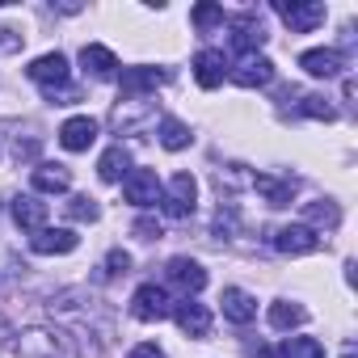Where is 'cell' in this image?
Wrapping results in <instances>:
<instances>
[{
	"label": "cell",
	"instance_id": "cell-20",
	"mask_svg": "<svg viewBox=\"0 0 358 358\" xmlns=\"http://www.w3.org/2000/svg\"><path fill=\"white\" fill-rule=\"evenodd\" d=\"M17 354L22 358H59V337L47 329H30V333H22Z\"/></svg>",
	"mask_w": 358,
	"mask_h": 358
},
{
	"label": "cell",
	"instance_id": "cell-12",
	"mask_svg": "<svg viewBox=\"0 0 358 358\" xmlns=\"http://www.w3.org/2000/svg\"><path fill=\"white\" fill-rule=\"evenodd\" d=\"M299 68H303L308 76H316V80H329V76H337V72L345 68V59H341V51H333V47H316V51H303V55H299Z\"/></svg>",
	"mask_w": 358,
	"mask_h": 358
},
{
	"label": "cell",
	"instance_id": "cell-1",
	"mask_svg": "<svg viewBox=\"0 0 358 358\" xmlns=\"http://www.w3.org/2000/svg\"><path fill=\"white\" fill-rule=\"evenodd\" d=\"M26 72H30V80H34V85H43L47 101H55V106H72V101L80 97L76 89H68V76H72V72H68V59H64L59 51L38 55Z\"/></svg>",
	"mask_w": 358,
	"mask_h": 358
},
{
	"label": "cell",
	"instance_id": "cell-27",
	"mask_svg": "<svg viewBox=\"0 0 358 358\" xmlns=\"http://www.w3.org/2000/svg\"><path fill=\"white\" fill-rule=\"evenodd\" d=\"M274 358H324V345L316 337H287V345Z\"/></svg>",
	"mask_w": 358,
	"mask_h": 358
},
{
	"label": "cell",
	"instance_id": "cell-30",
	"mask_svg": "<svg viewBox=\"0 0 358 358\" xmlns=\"http://www.w3.org/2000/svg\"><path fill=\"white\" fill-rule=\"evenodd\" d=\"M68 215H72V220H80V224H93L101 211H97V203H93L89 194H72V203H68Z\"/></svg>",
	"mask_w": 358,
	"mask_h": 358
},
{
	"label": "cell",
	"instance_id": "cell-25",
	"mask_svg": "<svg viewBox=\"0 0 358 358\" xmlns=\"http://www.w3.org/2000/svg\"><path fill=\"white\" fill-rule=\"evenodd\" d=\"M190 127L182 122V118H160V143L169 148V152H182V148H190Z\"/></svg>",
	"mask_w": 358,
	"mask_h": 358
},
{
	"label": "cell",
	"instance_id": "cell-17",
	"mask_svg": "<svg viewBox=\"0 0 358 358\" xmlns=\"http://www.w3.org/2000/svg\"><path fill=\"white\" fill-rule=\"evenodd\" d=\"M13 220H17V228H26V232H43V228H47V203H43L38 194H17V199H13Z\"/></svg>",
	"mask_w": 358,
	"mask_h": 358
},
{
	"label": "cell",
	"instance_id": "cell-14",
	"mask_svg": "<svg viewBox=\"0 0 358 358\" xmlns=\"http://www.w3.org/2000/svg\"><path fill=\"white\" fill-rule=\"evenodd\" d=\"M224 76H228V59H224V51L207 47V51H199V55H194V80H199L203 89L224 85Z\"/></svg>",
	"mask_w": 358,
	"mask_h": 358
},
{
	"label": "cell",
	"instance_id": "cell-5",
	"mask_svg": "<svg viewBox=\"0 0 358 358\" xmlns=\"http://www.w3.org/2000/svg\"><path fill=\"white\" fill-rule=\"evenodd\" d=\"M270 34H266V22H262V13H241V17H232V47L241 51V59L245 55H257V47L266 43Z\"/></svg>",
	"mask_w": 358,
	"mask_h": 358
},
{
	"label": "cell",
	"instance_id": "cell-16",
	"mask_svg": "<svg viewBox=\"0 0 358 358\" xmlns=\"http://www.w3.org/2000/svg\"><path fill=\"white\" fill-rule=\"evenodd\" d=\"M93 139H97V122H93L89 114H76V118H68V122L59 127V143H64L68 152H89Z\"/></svg>",
	"mask_w": 358,
	"mask_h": 358
},
{
	"label": "cell",
	"instance_id": "cell-32",
	"mask_svg": "<svg viewBox=\"0 0 358 358\" xmlns=\"http://www.w3.org/2000/svg\"><path fill=\"white\" fill-rule=\"evenodd\" d=\"M135 236L139 241H160V224L152 215H143V220H135Z\"/></svg>",
	"mask_w": 358,
	"mask_h": 358
},
{
	"label": "cell",
	"instance_id": "cell-18",
	"mask_svg": "<svg viewBox=\"0 0 358 358\" xmlns=\"http://www.w3.org/2000/svg\"><path fill=\"white\" fill-rule=\"evenodd\" d=\"M80 64H85V72H93V80H110L118 72V55L110 47H101V43H85Z\"/></svg>",
	"mask_w": 358,
	"mask_h": 358
},
{
	"label": "cell",
	"instance_id": "cell-21",
	"mask_svg": "<svg viewBox=\"0 0 358 358\" xmlns=\"http://www.w3.org/2000/svg\"><path fill=\"white\" fill-rule=\"evenodd\" d=\"M173 316H177V324H182V333L186 337H207L211 333V312L203 308V303H177L173 308Z\"/></svg>",
	"mask_w": 358,
	"mask_h": 358
},
{
	"label": "cell",
	"instance_id": "cell-34",
	"mask_svg": "<svg viewBox=\"0 0 358 358\" xmlns=\"http://www.w3.org/2000/svg\"><path fill=\"white\" fill-rule=\"evenodd\" d=\"M127 358H164V350H160V345H152V341H143V345H135Z\"/></svg>",
	"mask_w": 358,
	"mask_h": 358
},
{
	"label": "cell",
	"instance_id": "cell-6",
	"mask_svg": "<svg viewBox=\"0 0 358 358\" xmlns=\"http://www.w3.org/2000/svg\"><path fill=\"white\" fill-rule=\"evenodd\" d=\"M122 199L135 203V207H156V199H160L156 173H152V169H131V173L122 177Z\"/></svg>",
	"mask_w": 358,
	"mask_h": 358
},
{
	"label": "cell",
	"instance_id": "cell-28",
	"mask_svg": "<svg viewBox=\"0 0 358 358\" xmlns=\"http://www.w3.org/2000/svg\"><path fill=\"white\" fill-rule=\"evenodd\" d=\"M299 110H303L308 118H320V122H333V118H337V110H333V106H329V97H320V93H308Z\"/></svg>",
	"mask_w": 358,
	"mask_h": 358
},
{
	"label": "cell",
	"instance_id": "cell-22",
	"mask_svg": "<svg viewBox=\"0 0 358 358\" xmlns=\"http://www.w3.org/2000/svg\"><path fill=\"white\" fill-rule=\"evenodd\" d=\"M127 169H131V148H127V143L106 148L101 160H97V177H101V182H122Z\"/></svg>",
	"mask_w": 358,
	"mask_h": 358
},
{
	"label": "cell",
	"instance_id": "cell-23",
	"mask_svg": "<svg viewBox=\"0 0 358 358\" xmlns=\"http://www.w3.org/2000/svg\"><path fill=\"white\" fill-rule=\"evenodd\" d=\"M30 182H34L38 194H64V190L72 186V173H68L64 164H38Z\"/></svg>",
	"mask_w": 358,
	"mask_h": 358
},
{
	"label": "cell",
	"instance_id": "cell-26",
	"mask_svg": "<svg viewBox=\"0 0 358 358\" xmlns=\"http://www.w3.org/2000/svg\"><path fill=\"white\" fill-rule=\"evenodd\" d=\"M303 220L316 224V228H324V232H333V228L341 224V211H337V203L320 199V203H308V207H303Z\"/></svg>",
	"mask_w": 358,
	"mask_h": 358
},
{
	"label": "cell",
	"instance_id": "cell-33",
	"mask_svg": "<svg viewBox=\"0 0 358 358\" xmlns=\"http://www.w3.org/2000/svg\"><path fill=\"white\" fill-rule=\"evenodd\" d=\"M22 43H26V34H17V30H9V26H0V51H22Z\"/></svg>",
	"mask_w": 358,
	"mask_h": 358
},
{
	"label": "cell",
	"instance_id": "cell-7",
	"mask_svg": "<svg viewBox=\"0 0 358 358\" xmlns=\"http://www.w3.org/2000/svg\"><path fill=\"white\" fill-rule=\"evenodd\" d=\"M274 13L287 22L291 34H312V30L329 17V9L320 5V0H312V5H274Z\"/></svg>",
	"mask_w": 358,
	"mask_h": 358
},
{
	"label": "cell",
	"instance_id": "cell-13",
	"mask_svg": "<svg viewBox=\"0 0 358 358\" xmlns=\"http://www.w3.org/2000/svg\"><path fill=\"white\" fill-rule=\"evenodd\" d=\"M232 80H236L241 89H262V85L274 80V64H270L266 55H245V59L232 68Z\"/></svg>",
	"mask_w": 358,
	"mask_h": 358
},
{
	"label": "cell",
	"instance_id": "cell-3",
	"mask_svg": "<svg viewBox=\"0 0 358 358\" xmlns=\"http://www.w3.org/2000/svg\"><path fill=\"white\" fill-rule=\"evenodd\" d=\"M131 316H135V320H143V324L173 316V299H169V291H164V287H156V282H143V287L131 295Z\"/></svg>",
	"mask_w": 358,
	"mask_h": 358
},
{
	"label": "cell",
	"instance_id": "cell-15",
	"mask_svg": "<svg viewBox=\"0 0 358 358\" xmlns=\"http://www.w3.org/2000/svg\"><path fill=\"white\" fill-rule=\"evenodd\" d=\"M169 80L164 68H122V93L118 97H143L148 89H160Z\"/></svg>",
	"mask_w": 358,
	"mask_h": 358
},
{
	"label": "cell",
	"instance_id": "cell-10",
	"mask_svg": "<svg viewBox=\"0 0 358 358\" xmlns=\"http://www.w3.org/2000/svg\"><path fill=\"white\" fill-rule=\"evenodd\" d=\"M76 245H80V236H76L72 228H43V232H34V236H30V249H34V253H43V257L72 253Z\"/></svg>",
	"mask_w": 358,
	"mask_h": 358
},
{
	"label": "cell",
	"instance_id": "cell-19",
	"mask_svg": "<svg viewBox=\"0 0 358 358\" xmlns=\"http://www.w3.org/2000/svg\"><path fill=\"white\" fill-rule=\"evenodd\" d=\"M220 303H224V316H228L232 324H249V320L257 316V299H253L249 291H241V287H228V291L220 295Z\"/></svg>",
	"mask_w": 358,
	"mask_h": 358
},
{
	"label": "cell",
	"instance_id": "cell-31",
	"mask_svg": "<svg viewBox=\"0 0 358 358\" xmlns=\"http://www.w3.org/2000/svg\"><path fill=\"white\" fill-rule=\"evenodd\" d=\"M106 274H110V278H118V274H131V253H122V249H110V257H106Z\"/></svg>",
	"mask_w": 358,
	"mask_h": 358
},
{
	"label": "cell",
	"instance_id": "cell-4",
	"mask_svg": "<svg viewBox=\"0 0 358 358\" xmlns=\"http://www.w3.org/2000/svg\"><path fill=\"white\" fill-rule=\"evenodd\" d=\"M194 194H199L194 177H190V173H177L173 182H169V190H164V199H160L164 215H169V220H190V215H194Z\"/></svg>",
	"mask_w": 358,
	"mask_h": 358
},
{
	"label": "cell",
	"instance_id": "cell-2",
	"mask_svg": "<svg viewBox=\"0 0 358 358\" xmlns=\"http://www.w3.org/2000/svg\"><path fill=\"white\" fill-rule=\"evenodd\" d=\"M152 122H156V101H148V97H118L114 118H110V127L118 135H139Z\"/></svg>",
	"mask_w": 358,
	"mask_h": 358
},
{
	"label": "cell",
	"instance_id": "cell-8",
	"mask_svg": "<svg viewBox=\"0 0 358 358\" xmlns=\"http://www.w3.org/2000/svg\"><path fill=\"white\" fill-rule=\"evenodd\" d=\"M274 249L278 253H291V257H303V253H316L320 249V236L308 224H287V228L274 232Z\"/></svg>",
	"mask_w": 358,
	"mask_h": 358
},
{
	"label": "cell",
	"instance_id": "cell-11",
	"mask_svg": "<svg viewBox=\"0 0 358 358\" xmlns=\"http://www.w3.org/2000/svg\"><path fill=\"white\" fill-rule=\"evenodd\" d=\"M164 270H169V282L182 287L186 295H199V291L207 287V270H203L199 262H190V257H173Z\"/></svg>",
	"mask_w": 358,
	"mask_h": 358
},
{
	"label": "cell",
	"instance_id": "cell-29",
	"mask_svg": "<svg viewBox=\"0 0 358 358\" xmlns=\"http://www.w3.org/2000/svg\"><path fill=\"white\" fill-rule=\"evenodd\" d=\"M190 22L207 34V30H215V26H224V9L220 5H199L194 13H190Z\"/></svg>",
	"mask_w": 358,
	"mask_h": 358
},
{
	"label": "cell",
	"instance_id": "cell-35",
	"mask_svg": "<svg viewBox=\"0 0 358 358\" xmlns=\"http://www.w3.org/2000/svg\"><path fill=\"white\" fill-rule=\"evenodd\" d=\"M253 358H274V350L270 345H253Z\"/></svg>",
	"mask_w": 358,
	"mask_h": 358
},
{
	"label": "cell",
	"instance_id": "cell-24",
	"mask_svg": "<svg viewBox=\"0 0 358 358\" xmlns=\"http://www.w3.org/2000/svg\"><path fill=\"white\" fill-rule=\"evenodd\" d=\"M308 320V312L299 308V303H291V299H282V303H270V324L278 329V333H287V329H299Z\"/></svg>",
	"mask_w": 358,
	"mask_h": 358
},
{
	"label": "cell",
	"instance_id": "cell-9",
	"mask_svg": "<svg viewBox=\"0 0 358 358\" xmlns=\"http://www.w3.org/2000/svg\"><path fill=\"white\" fill-rule=\"evenodd\" d=\"M249 186L270 203V207H287L291 199H295V190H299V182L295 177H270V173H257V177H249Z\"/></svg>",
	"mask_w": 358,
	"mask_h": 358
}]
</instances>
